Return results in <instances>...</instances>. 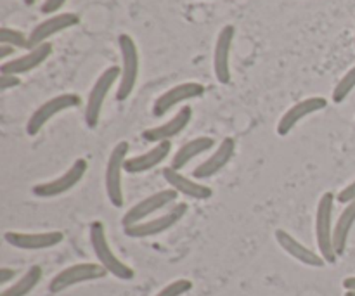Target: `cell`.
I'll list each match as a JSON object with an SVG mask.
<instances>
[{
	"label": "cell",
	"instance_id": "1",
	"mask_svg": "<svg viewBox=\"0 0 355 296\" xmlns=\"http://www.w3.org/2000/svg\"><path fill=\"white\" fill-rule=\"evenodd\" d=\"M90 245H92L94 255L97 256V262L107 270V274L121 281L134 279V270L111 252L103 222L97 220L90 224Z\"/></svg>",
	"mask_w": 355,
	"mask_h": 296
},
{
	"label": "cell",
	"instance_id": "2",
	"mask_svg": "<svg viewBox=\"0 0 355 296\" xmlns=\"http://www.w3.org/2000/svg\"><path fill=\"white\" fill-rule=\"evenodd\" d=\"M333 208H335V196L333 193H324L319 200L318 214H315V241H318L319 253L326 263H336L335 245H333Z\"/></svg>",
	"mask_w": 355,
	"mask_h": 296
},
{
	"label": "cell",
	"instance_id": "3",
	"mask_svg": "<svg viewBox=\"0 0 355 296\" xmlns=\"http://www.w3.org/2000/svg\"><path fill=\"white\" fill-rule=\"evenodd\" d=\"M118 45L121 52V75L116 89V99L125 101L134 92L139 78V51L134 38L127 33L118 37Z\"/></svg>",
	"mask_w": 355,
	"mask_h": 296
},
{
	"label": "cell",
	"instance_id": "4",
	"mask_svg": "<svg viewBox=\"0 0 355 296\" xmlns=\"http://www.w3.org/2000/svg\"><path fill=\"white\" fill-rule=\"evenodd\" d=\"M121 75L120 66H111V68L104 69L101 73L99 78L94 83L92 90L89 94V99H87L85 106V123L89 125L90 128H96L97 123H99L101 118V110H103V104L106 101V96L110 94L111 87L114 85L118 78Z\"/></svg>",
	"mask_w": 355,
	"mask_h": 296
},
{
	"label": "cell",
	"instance_id": "5",
	"mask_svg": "<svg viewBox=\"0 0 355 296\" xmlns=\"http://www.w3.org/2000/svg\"><path fill=\"white\" fill-rule=\"evenodd\" d=\"M106 274L107 270L101 263H76V265L68 267V269L61 270L55 277H52V281L49 283V291L61 293V291L68 290L75 284L103 279V277H106Z\"/></svg>",
	"mask_w": 355,
	"mask_h": 296
},
{
	"label": "cell",
	"instance_id": "6",
	"mask_svg": "<svg viewBox=\"0 0 355 296\" xmlns=\"http://www.w3.org/2000/svg\"><path fill=\"white\" fill-rule=\"evenodd\" d=\"M128 142L121 141L111 151L106 166V193L111 204L116 208L123 207V189H121V170L127 162Z\"/></svg>",
	"mask_w": 355,
	"mask_h": 296
},
{
	"label": "cell",
	"instance_id": "7",
	"mask_svg": "<svg viewBox=\"0 0 355 296\" xmlns=\"http://www.w3.org/2000/svg\"><path fill=\"white\" fill-rule=\"evenodd\" d=\"M187 211V204L186 203H177L166 211L165 215L162 217H156L153 220L148 222H139V224L130 225V227H123L125 229V236L134 239H141V238H153V236H158L162 232L168 231L170 227L180 222V218L186 215Z\"/></svg>",
	"mask_w": 355,
	"mask_h": 296
},
{
	"label": "cell",
	"instance_id": "8",
	"mask_svg": "<svg viewBox=\"0 0 355 296\" xmlns=\"http://www.w3.org/2000/svg\"><path fill=\"white\" fill-rule=\"evenodd\" d=\"M82 104V97L78 94H61V96H55L52 99L45 101L37 111L30 116L26 125V134L28 135H37L42 130L45 123H47L51 118H54L55 114L61 113V111L69 110V107H76Z\"/></svg>",
	"mask_w": 355,
	"mask_h": 296
},
{
	"label": "cell",
	"instance_id": "9",
	"mask_svg": "<svg viewBox=\"0 0 355 296\" xmlns=\"http://www.w3.org/2000/svg\"><path fill=\"white\" fill-rule=\"evenodd\" d=\"M177 196H179V193H177L175 189L158 191V193H155L153 196L142 200L141 203L134 204V207H132L130 210L123 215V218H121V224H123V227H130V225L139 224V222H144V218H148L149 215H153L155 211H158V210H162V208H166V207H170L172 203H175Z\"/></svg>",
	"mask_w": 355,
	"mask_h": 296
},
{
	"label": "cell",
	"instance_id": "10",
	"mask_svg": "<svg viewBox=\"0 0 355 296\" xmlns=\"http://www.w3.org/2000/svg\"><path fill=\"white\" fill-rule=\"evenodd\" d=\"M87 162L83 158L76 159L71 166H69L68 172L62 173L61 177L58 179L51 180V182H45V184H37L33 187V194L38 198H55V196H61V194L68 193L69 189L76 186L80 180L83 179V175L87 173Z\"/></svg>",
	"mask_w": 355,
	"mask_h": 296
},
{
	"label": "cell",
	"instance_id": "11",
	"mask_svg": "<svg viewBox=\"0 0 355 296\" xmlns=\"http://www.w3.org/2000/svg\"><path fill=\"white\" fill-rule=\"evenodd\" d=\"M205 94V87L198 82H186L180 83V85L172 87L170 90L163 92L158 99L153 104V116L162 118L168 113L172 107H175L177 104L184 103V101L196 99Z\"/></svg>",
	"mask_w": 355,
	"mask_h": 296
},
{
	"label": "cell",
	"instance_id": "12",
	"mask_svg": "<svg viewBox=\"0 0 355 296\" xmlns=\"http://www.w3.org/2000/svg\"><path fill=\"white\" fill-rule=\"evenodd\" d=\"M80 23V16L75 12H62L51 16L49 19L42 21L40 24L31 30V33L28 35V40H30V51L31 49L38 47V45L45 44L47 38H51L52 35L61 33V31L68 30V28L76 26Z\"/></svg>",
	"mask_w": 355,
	"mask_h": 296
},
{
	"label": "cell",
	"instance_id": "13",
	"mask_svg": "<svg viewBox=\"0 0 355 296\" xmlns=\"http://www.w3.org/2000/svg\"><path fill=\"white\" fill-rule=\"evenodd\" d=\"M236 37V28L232 24H227L220 30L217 37V44H215V54H214V69L215 76H217L218 83L227 85L231 83V68H229V55H231L232 42Z\"/></svg>",
	"mask_w": 355,
	"mask_h": 296
},
{
	"label": "cell",
	"instance_id": "14",
	"mask_svg": "<svg viewBox=\"0 0 355 296\" xmlns=\"http://www.w3.org/2000/svg\"><path fill=\"white\" fill-rule=\"evenodd\" d=\"M3 239L17 250H47L59 245L64 234L59 231L51 232H6Z\"/></svg>",
	"mask_w": 355,
	"mask_h": 296
},
{
	"label": "cell",
	"instance_id": "15",
	"mask_svg": "<svg viewBox=\"0 0 355 296\" xmlns=\"http://www.w3.org/2000/svg\"><path fill=\"white\" fill-rule=\"evenodd\" d=\"M328 106V101L324 97H307L305 101H300L295 106H291L286 113L283 114V118L277 123V134L279 135H288L300 120H304L305 116H311V114L322 111Z\"/></svg>",
	"mask_w": 355,
	"mask_h": 296
},
{
	"label": "cell",
	"instance_id": "16",
	"mask_svg": "<svg viewBox=\"0 0 355 296\" xmlns=\"http://www.w3.org/2000/svg\"><path fill=\"white\" fill-rule=\"evenodd\" d=\"M51 54L52 44L45 42V44L28 51V54L19 55V58L12 59V61L2 62V66H0V75H23V73H28L31 71V69L38 68L42 62L47 61Z\"/></svg>",
	"mask_w": 355,
	"mask_h": 296
},
{
	"label": "cell",
	"instance_id": "17",
	"mask_svg": "<svg viewBox=\"0 0 355 296\" xmlns=\"http://www.w3.org/2000/svg\"><path fill=\"white\" fill-rule=\"evenodd\" d=\"M191 118H193V110H191V106L180 107V111L172 118V120H168L163 125H158V127L148 128V130L142 132V139H144L146 142H156V144L170 141V139L179 135L180 132L189 125Z\"/></svg>",
	"mask_w": 355,
	"mask_h": 296
},
{
	"label": "cell",
	"instance_id": "18",
	"mask_svg": "<svg viewBox=\"0 0 355 296\" xmlns=\"http://www.w3.org/2000/svg\"><path fill=\"white\" fill-rule=\"evenodd\" d=\"M234 153H236L234 139H231V137L224 139V141L220 142V146L217 148V151H215L210 158L205 159L203 163H200V165L194 168V172H193L194 179L203 180V179H210V177L217 175V173L220 172V170L224 168L229 162H231L232 156H234Z\"/></svg>",
	"mask_w": 355,
	"mask_h": 296
},
{
	"label": "cell",
	"instance_id": "19",
	"mask_svg": "<svg viewBox=\"0 0 355 296\" xmlns=\"http://www.w3.org/2000/svg\"><path fill=\"white\" fill-rule=\"evenodd\" d=\"M276 239H277V243H279L281 248H283L288 255L293 256L295 260H298V262L304 263V265L319 267V269H321V267H324L326 260L322 259L321 255H318L315 252L309 250L307 246L302 245V243L298 241V239H295L290 232L283 231V229H277Z\"/></svg>",
	"mask_w": 355,
	"mask_h": 296
},
{
	"label": "cell",
	"instance_id": "20",
	"mask_svg": "<svg viewBox=\"0 0 355 296\" xmlns=\"http://www.w3.org/2000/svg\"><path fill=\"white\" fill-rule=\"evenodd\" d=\"M170 149H172V142L165 141V142H159L156 144L155 148L146 151L144 155H139L134 156V158H128L125 162L123 170L127 173H142V172H148V170L155 168L158 166L159 163H163L168 156Z\"/></svg>",
	"mask_w": 355,
	"mask_h": 296
},
{
	"label": "cell",
	"instance_id": "21",
	"mask_svg": "<svg viewBox=\"0 0 355 296\" xmlns=\"http://www.w3.org/2000/svg\"><path fill=\"white\" fill-rule=\"evenodd\" d=\"M163 177H165L166 182L172 186V189H175L179 194H184V196L194 198V200H208V198L211 196L210 187L187 179L186 175H182L180 172L173 170L172 166L163 168Z\"/></svg>",
	"mask_w": 355,
	"mask_h": 296
},
{
	"label": "cell",
	"instance_id": "22",
	"mask_svg": "<svg viewBox=\"0 0 355 296\" xmlns=\"http://www.w3.org/2000/svg\"><path fill=\"white\" fill-rule=\"evenodd\" d=\"M355 224V200L347 203L345 210L342 211V215L338 217L335 225V231H333V245H335L336 255L342 256L347 250V243H349L350 231H352Z\"/></svg>",
	"mask_w": 355,
	"mask_h": 296
},
{
	"label": "cell",
	"instance_id": "23",
	"mask_svg": "<svg viewBox=\"0 0 355 296\" xmlns=\"http://www.w3.org/2000/svg\"><path fill=\"white\" fill-rule=\"evenodd\" d=\"M214 144H215V141L211 137L193 139V141H189L187 144H184L182 148L175 153V156H173V159H172V168L179 172V170L184 168V166H186L191 159L196 158V156H200V155H203V153L210 151V149L214 148Z\"/></svg>",
	"mask_w": 355,
	"mask_h": 296
},
{
	"label": "cell",
	"instance_id": "24",
	"mask_svg": "<svg viewBox=\"0 0 355 296\" xmlns=\"http://www.w3.org/2000/svg\"><path fill=\"white\" fill-rule=\"evenodd\" d=\"M42 281V267L33 265L23 274V277L16 281L12 286H9L7 290H3L0 296H26L28 293L35 290L38 283Z\"/></svg>",
	"mask_w": 355,
	"mask_h": 296
},
{
	"label": "cell",
	"instance_id": "25",
	"mask_svg": "<svg viewBox=\"0 0 355 296\" xmlns=\"http://www.w3.org/2000/svg\"><path fill=\"white\" fill-rule=\"evenodd\" d=\"M354 89H355V66L352 69H349V71L342 76V80L336 83L335 90H333V103L336 104L343 103Z\"/></svg>",
	"mask_w": 355,
	"mask_h": 296
},
{
	"label": "cell",
	"instance_id": "26",
	"mask_svg": "<svg viewBox=\"0 0 355 296\" xmlns=\"http://www.w3.org/2000/svg\"><path fill=\"white\" fill-rule=\"evenodd\" d=\"M0 44L12 45L16 49H30V40L26 35L12 28H0Z\"/></svg>",
	"mask_w": 355,
	"mask_h": 296
},
{
	"label": "cell",
	"instance_id": "27",
	"mask_svg": "<svg viewBox=\"0 0 355 296\" xmlns=\"http://www.w3.org/2000/svg\"><path fill=\"white\" fill-rule=\"evenodd\" d=\"M193 290V283L189 279H177L170 283L168 286L163 288L156 296H182Z\"/></svg>",
	"mask_w": 355,
	"mask_h": 296
},
{
	"label": "cell",
	"instance_id": "28",
	"mask_svg": "<svg viewBox=\"0 0 355 296\" xmlns=\"http://www.w3.org/2000/svg\"><path fill=\"white\" fill-rule=\"evenodd\" d=\"M64 3L66 0H45V2L42 3L40 10L42 14H55L62 6H64Z\"/></svg>",
	"mask_w": 355,
	"mask_h": 296
},
{
	"label": "cell",
	"instance_id": "29",
	"mask_svg": "<svg viewBox=\"0 0 355 296\" xmlns=\"http://www.w3.org/2000/svg\"><path fill=\"white\" fill-rule=\"evenodd\" d=\"M336 200H338L340 203H343V204L350 203V201L355 200V180H354L352 184H349V186H347L345 189L340 191V194H338V196H336Z\"/></svg>",
	"mask_w": 355,
	"mask_h": 296
},
{
	"label": "cell",
	"instance_id": "30",
	"mask_svg": "<svg viewBox=\"0 0 355 296\" xmlns=\"http://www.w3.org/2000/svg\"><path fill=\"white\" fill-rule=\"evenodd\" d=\"M21 83L19 76L16 75H0V90H7V89H14Z\"/></svg>",
	"mask_w": 355,
	"mask_h": 296
},
{
	"label": "cell",
	"instance_id": "31",
	"mask_svg": "<svg viewBox=\"0 0 355 296\" xmlns=\"http://www.w3.org/2000/svg\"><path fill=\"white\" fill-rule=\"evenodd\" d=\"M14 277H16V270L14 269H7V267H2V269H0V284H2V286H6V284L9 283V281H12Z\"/></svg>",
	"mask_w": 355,
	"mask_h": 296
},
{
	"label": "cell",
	"instance_id": "32",
	"mask_svg": "<svg viewBox=\"0 0 355 296\" xmlns=\"http://www.w3.org/2000/svg\"><path fill=\"white\" fill-rule=\"evenodd\" d=\"M14 49L12 45H2L0 44V61H3L6 58H9L10 54H14Z\"/></svg>",
	"mask_w": 355,
	"mask_h": 296
},
{
	"label": "cell",
	"instance_id": "33",
	"mask_svg": "<svg viewBox=\"0 0 355 296\" xmlns=\"http://www.w3.org/2000/svg\"><path fill=\"white\" fill-rule=\"evenodd\" d=\"M343 288H345L347 291H355V277H347V279L343 281Z\"/></svg>",
	"mask_w": 355,
	"mask_h": 296
},
{
	"label": "cell",
	"instance_id": "34",
	"mask_svg": "<svg viewBox=\"0 0 355 296\" xmlns=\"http://www.w3.org/2000/svg\"><path fill=\"white\" fill-rule=\"evenodd\" d=\"M23 2L26 3V6H33V3H35V0H23Z\"/></svg>",
	"mask_w": 355,
	"mask_h": 296
},
{
	"label": "cell",
	"instance_id": "35",
	"mask_svg": "<svg viewBox=\"0 0 355 296\" xmlns=\"http://www.w3.org/2000/svg\"><path fill=\"white\" fill-rule=\"evenodd\" d=\"M345 296H355V291H347Z\"/></svg>",
	"mask_w": 355,
	"mask_h": 296
},
{
	"label": "cell",
	"instance_id": "36",
	"mask_svg": "<svg viewBox=\"0 0 355 296\" xmlns=\"http://www.w3.org/2000/svg\"><path fill=\"white\" fill-rule=\"evenodd\" d=\"M354 45H355V37H354Z\"/></svg>",
	"mask_w": 355,
	"mask_h": 296
}]
</instances>
